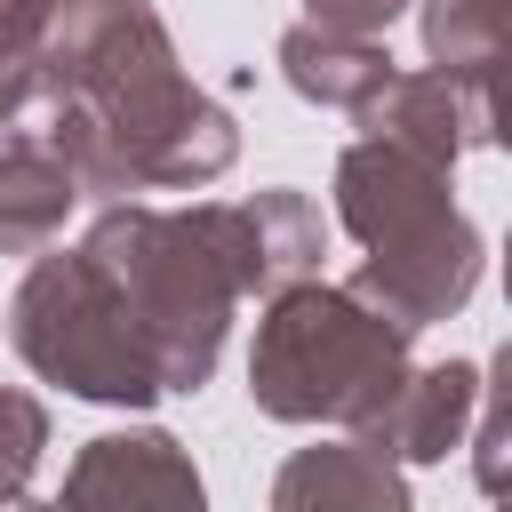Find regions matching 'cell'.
<instances>
[{"label": "cell", "mask_w": 512, "mask_h": 512, "mask_svg": "<svg viewBox=\"0 0 512 512\" xmlns=\"http://www.w3.org/2000/svg\"><path fill=\"white\" fill-rule=\"evenodd\" d=\"M472 408H480V368H472V360L408 368V376H400V392H392V400H384L352 440H360V448H376L384 464H440V456L464 440Z\"/></svg>", "instance_id": "cell-9"}, {"label": "cell", "mask_w": 512, "mask_h": 512, "mask_svg": "<svg viewBox=\"0 0 512 512\" xmlns=\"http://www.w3.org/2000/svg\"><path fill=\"white\" fill-rule=\"evenodd\" d=\"M40 24L48 0H0V136H16L40 104Z\"/></svg>", "instance_id": "cell-14"}, {"label": "cell", "mask_w": 512, "mask_h": 512, "mask_svg": "<svg viewBox=\"0 0 512 512\" xmlns=\"http://www.w3.org/2000/svg\"><path fill=\"white\" fill-rule=\"evenodd\" d=\"M408 376V328L368 312L352 288L304 280L272 296L248 352V400L280 424H344L360 432Z\"/></svg>", "instance_id": "cell-4"}, {"label": "cell", "mask_w": 512, "mask_h": 512, "mask_svg": "<svg viewBox=\"0 0 512 512\" xmlns=\"http://www.w3.org/2000/svg\"><path fill=\"white\" fill-rule=\"evenodd\" d=\"M40 448H48V408L32 392H0V496L32 488Z\"/></svg>", "instance_id": "cell-15"}, {"label": "cell", "mask_w": 512, "mask_h": 512, "mask_svg": "<svg viewBox=\"0 0 512 512\" xmlns=\"http://www.w3.org/2000/svg\"><path fill=\"white\" fill-rule=\"evenodd\" d=\"M496 504H504V512H512V496H496Z\"/></svg>", "instance_id": "cell-21"}, {"label": "cell", "mask_w": 512, "mask_h": 512, "mask_svg": "<svg viewBox=\"0 0 512 512\" xmlns=\"http://www.w3.org/2000/svg\"><path fill=\"white\" fill-rule=\"evenodd\" d=\"M216 216V240L232 256V280L240 296H288L304 280H320V248H328V224L304 192L272 184L256 200H208Z\"/></svg>", "instance_id": "cell-7"}, {"label": "cell", "mask_w": 512, "mask_h": 512, "mask_svg": "<svg viewBox=\"0 0 512 512\" xmlns=\"http://www.w3.org/2000/svg\"><path fill=\"white\" fill-rule=\"evenodd\" d=\"M56 512H208V488L168 432L136 424V432H104L72 456Z\"/></svg>", "instance_id": "cell-6"}, {"label": "cell", "mask_w": 512, "mask_h": 512, "mask_svg": "<svg viewBox=\"0 0 512 512\" xmlns=\"http://www.w3.org/2000/svg\"><path fill=\"white\" fill-rule=\"evenodd\" d=\"M280 72H288L296 96H312L328 112H368L384 96V80H392V56H384V40L296 24V32H280Z\"/></svg>", "instance_id": "cell-13"}, {"label": "cell", "mask_w": 512, "mask_h": 512, "mask_svg": "<svg viewBox=\"0 0 512 512\" xmlns=\"http://www.w3.org/2000/svg\"><path fill=\"white\" fill-rule=\"evenodd\" d=\"M504 296H512V240H504Z\"/></svg>", "instance_id": "cell-20"}, {"label": "cell", "mask_w": 512, "mask_h": 512, "mask_svg": "<svg viewBox=\"0 0 512 512\" xmlns=\"http://www.w3.org/2000/svg\"><path fill=\"white\" fill-rule=\"evenodd\" d=\"M8 344L40 384H64L104 408H144L160 400V368L144 328L128 320L120 288L88 264V248H40L32 272L16 280L8 304Z\"/></svg>", "instance_id": "cell-5"}, {"label": "cell", "mask_w": 512, "mask_h": 512, "mask_svg": "<svg viewBox=\"0 0 512 512\" xmlns=\"http://www.w3.org/2000/svg\"><path fill=\"white\" fill-rule=\"evenodd\" d=\"M72 200H80V176H72L32 128L0 136V248H8V256H40V248L64 232Z\"/></svg>", "instance_id": "cell-12"}, {"label": "cell", "mask_w": 512, "mask_h": 512, "mask_svg": "<svg viewBox=\"0 0 512 512\" xmlns=\"http://www.w3.org/2000/svg\"><path fill=\"white\" fill-rule=\"evenodd\" d=\"M0 512H56V504H40L32 488H16V496H0Z\"/></svg>", "instance_id": "cell-18"}, {"label": "cell", "mask_w": 512, "mask_h": 512, "mask_svg": "<svg viewBox=\"0 0 512 512\" xmlns=\"http://www.w3.org/2000/svg\"><path fill=\"white\" fill-rule=\"evenodd\" d=\"M376 144H400V152H416V160H432V168H456V152L472 144V104H464V88L456 80H440V72H392L384 80V96L368 104V112H352Z\"/></svg>", "instance_id": "cell-11"}, {"label": "cell", "mask_w": 512, "mask_h": 512, "mask_svg": "<svg viewBox=\"0 0 512 512\" xmlns=\"http://www.w3.org/2000/svg\"><path fill=\"white\" fill-rule=\"evenodd\" d=\"M80 192H200L232 168L240 128L176 72L152 0H48L40 128Z\"/></svg>", "instance_id": "cell-1"}, {"label": "cell", "mask_w": 512, "mask_h": 512, "mask_svg": "<svg viewBox=\"0 0 512 512\" xmlns=\"http://www.w3.org/2000/svg\"><path fill=\"white\" fill-rule=\"evenodd\" d=\"M304 8H312L304 24H320V32H352V40H376V32H384V24H392L408 0H304Z\"/></svg>", "instance_id": "cell-17"}, {"label": "cell", "mask_w": 512, "mask_h": 512, "mask_svg": "<svg viewBox=\"0 0 512 512\" xmlns=\"http://www.w3.org/2000/svg\"><path fill=\"white\" fill-rule=\"evenodd\" d=\"M336 216L344 232L368 248L360 272L344 280L368 312H384L392 328H432L448 312H464V296L480 288V232L456 216L448 200V168L360 136L336 160Z\"/></svg>", "instance_id": "cell-2"}, {"label": "cell", "mask_w": 512, "mask_h": 512, "mask_svg": "<svg viewBox=\"0 0 512 512\" xmlns=\"http://www.w3.org/2000/svg\"><path fill=\"white\" fill-rule=\"evenodd\" d=\"M88 264L120 288L128 320L144 328L152 344V368H160V392H200L216 352H224V328H232V304H240V280H232V256L216 240V216L208 200L200 208H144V200H112L96 224H88Z\"/></svg>", "instance_id": "cell-3"}, {"label": "cell", "mask_w": 512, "mask_h": 512, "mask_svg": "<svg viewBox=\"0 0 512 512\" xmlns=\"http://www.w3.org/2000/svg\"><path fill=\"white\" fill-rule=\"evenodd\" d=\"M424 56L464 88L472 128L512 152V0H424Z\"/></svg>", "instance_id": "cell-8"}, {"label": "cell", "mask_w": 512, "mask_h": 512, "mask_svg": "<svg viewBox=\"0 0 512 512\" xmlns=\"http://www.w3.org/2000/svg\"><path fill=\"white\" fill-rule=\"evenodd\" d=\"M272 512H416L400 464H384L360 440H312L280 464Z\"/></svg>", "instance_id": "cell-10"}, {"label": "cell", "mask_w": 512, "mask_h": 512, "mask_svg": "<svg viewBox=\"0 0 512 512\" xmlns=\"http://www.w3.org/2000/svg\"><path fill=\"white\" fill-rule=\"evenodd\" d=\"M496 400H512V344L496 352Z\"/></svg>", "instance_id": "cell-19"}, {"label": "cell", "mask_w": 512, "mask_h": 512, "mask_svg": "<svg viewBox=\"0 0 512 512\" xmlns=\"http://www.w3.org/2000/svg\"><path fill=\"white\" fill-rule=\"evenodd\" d=\"M472 480H480L488 496H512V400H496V408H488L480 448H472Z\"/></svg>", "instance_id": "cell-16"}]
</instances>
